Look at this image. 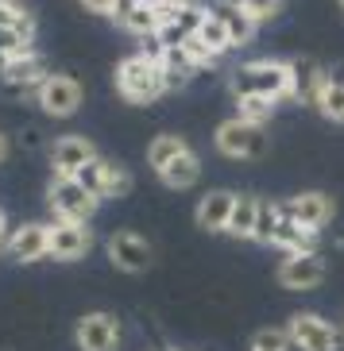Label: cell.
Segmentation results:
<instances>
[{
	"instance_id": "6da1fadb",
	"label": "cell",
	"mask_w": 344,
	"mask_h": 351,
	"mask_svg": "<svg viewBox=\"0 0 344 351\" xmlns=\"http://www.w3.org/2000/svg\"><path fill=\"white\" fill-rule=\"evenodd\" d=\"M232 97H271V101H302V70L294 62L279 58H260V62H240L229 73Z\"/></svg>"
},
{
	"instance_id": "7a4b0ae2",
	"label": "cell",
	"mask_w": 344,
	"mask_h": 351,
	"mask_svg": "<svg viewBox=\"0 0 344 351\" xmlns=\"http://www.w3.org/2000/svg\"><path fill=\"white\" fill-rule=\"evenodd\" d=\"M116 93L128 104H155L159 97L167 93V82H163V62H159V51H136L124 54L116 62Z\"/></svg>"
},
{
	"instance_id": "3957f363",
	"label": "cell",
	"mask_w": 344,
	"mask_h": 351,
	"mask_svg": "<svg viewBox=\"0 0 344 351\" xmlns=\"http://www.w3.org/2000/svg\"><path fill=\"white\" fill-rule=\"evenodd\" d=\"M213 147H217V155L232 158V162H251V158L267 155L271 139H267V128L263 124H248V120H240V116H232V120L217 124Z\"/></svg>"
},
{
	"instance_id": "277c9868",
	"label": "cell",
	"mask_w": 344,
	"mask_h": 351,
	"mask_svg": "<svg viewBox=\"0 0 344 351\" xmlns=\"http://www.w3.org/2000/svg\"><path fill=\"white\" fill-rule=\"evenodd\" d=\"M97 205L101 201L78 178H54L51 186H47V208L54 213V220H78V224H85L97 213Z\"/></svg>"
},
{
	"instance_id": "5b68a950",
	"label": "cell",
	"mask_w": 344,
	"mask_h": 351,
	"mask_svg": "<svg viewBox=\"0 0 344 351\" xmlns=\"http://www.w3.org/2000/svg\"><path fill=\"white\" fill-rule=\"evenodd\" d=\"M35 101H39V108L51 116V120H70V116L82 108L85 89H82L78 77H70V73H47V82L39 85Z\"/></svg>"
},
{
	"instance_id": "8992f818",
	"label": "cell",
	"mask_w": 344,
	"mask_h": 351,
	"mask_svg": "<svg viewBox=\"0 0 344 351\" xmlns=\"http://www.w3.org/2000/svg\"><path fill=\"white\" fill-rule=\"evenodd\" d=\"M286 336L298 351H336L341 348V332L317 313H294L286 320Z\"/></svg>"
},
{
	"instance_id": "52a82bcc",
	"label": "cell",
	"mask_w": 344,
	"mask_h": 351,
	"mask_svg": "<svg viewBox=\"0 0 344 351\" xmlns=\"http://www.w3.org/2000/svg\"><path fill=\"white\" fill-rule=\"evenodd\" d=\"M104 251H108V263L116 270H124V274H144L155 263V247L139 232H128V228L124 232H113L108 243H104Z\"/></svg>"
},
{
	"instance_id": "ba28073f",
	"label": "cell",
	"mask_w": 344,
	"mask_h": 351,
	"mask_svg": "<svg viewBox=\"0 0 344 351\" xmlns=\"http://www.w3.org/2000/svg\"><path fill=\"white\" fill-rule=\"evenodd\" d=\"M113 23L136 39H155V32L163 27V0H120Z\"/></svg>"
},
{
	"instance_id": "9c48e42d",
	"label": "cell",
	"mask_w": 344,
	"mask_h": 351,
	"mask_svg": "<svg viewBox=\"0 0 344 351\" xmlns=\"http://www.w3.org/2000/svg\"><path fill=\"white\" fill-rule=\"evenodd\" d=\"M321 282H325V258L317 251H290L279 263V286L282 289L306 293V289H317Z\"/></svg>"
},
{
	"instance_id": "30bf717a",
	"label": "cell",
	"mask_w": 344,
	"mask_h": 351,
	"mask_svg": "<svg viewBox=\"0 0 344 351\" xmlns=\"http://www.w3.org/2000/svg\"><path fill=\"white\" fill-rule=\"evenodd\" d=\"M282 208L294 217V224H302L306 232H313V236H321L325 228L333 224V197L321 193V189H306V193L290 197V201H282Z\"/></svg>"
},
{
	"instance_id": "8fae6325",
	"label": "cell",
	"mask_w": 344,
	"mask_h": 351,
	"mask_svg": "<svg viewBox=\"0 0 344 351\" xmlns=\"http://www.w3.org/2000/svg\"><path fill=\"white\" fill-rule=\"evenodd\" d=\"M73 343L82 351H116L120 348V320L113 313H85L73 324Z\"/></svg>"
},
{
	"instance_id": "7c38bea8",
	"label": "cell",
	"mask_w": 344,
	"mask_h": 351,
	"mask_svg": "<svg viewBox=\"0 0 344 351\" xmlns=\"http://www.w3.org/2000/svg\"><path fill=\"white\" fill-rule=\"evenodd\" d=\"M97 158V147L85 135H58L51 143V170L54 178H78Z\"/></svg>"
},
{
	"instance_id": "4fadbf2b",
	"label": "cell",
	"mask_w": 344,
	"mask_h": 351,
	"mask_svg": "<svg viewBox=\"0 0 344 351\" xmlns=\"http://www.w3.org/2000/svg\"><path fill=\"white\" fill-rule=\"evenodd\" d=\"M89 247H93L89 224H78V220H54L51 224V258L54 263H78V258L89 255Z\"/></svg>"
},
{
	"instance_id": "5bb4252c",
	"label": "cell",
	"mask_w": 344,
	"mask_h": 351,
	"mask_svg": "<svg viewBox=\"0 0 344 351\" xmlns=\"http://www.w3.org/2000/svg\"><path fill=\"white\" fill-rule=\"evenodd\" d=\"M0 82H4V89H12V93H39V85L47 82V66H43V58L35 51H23L16 54V58H8V62H0Z\"/></svg>"
},
{
	"instance_id": "9a60e30c",
	"label": "cell",
	"mask_w": 344,
	"mask_h": 351,
	"mask_svg": "<svg viewBox=\"0 0 344 351\" xmlns=\"http://www.w3.org/2000/svg\"><path fill=\"white\" fill-rule=\"evenodd\" d=\"M8 255L16 263H39L51 258V224H23L8 236Z\"/></svg>"
},
{
	"instance_id": "2e32d148",
	"label": "cell",
	"mask_w": 344,
	"mask_h": 351,
	"mask_svg": "<svg viewBox=\"0 0 344 351\" xmlns=\"http://www.w3.org/2000/svg\"><path fill=\"white\" fill-rule=\"evenodd\" d=\"M232 208H236V193L232 189H209L205 197L198 201L194 217H198L201 232H229V220H232Z\"/></svg>"
},
{
	"instance_id": "e0dca14e",
	"label": "cell",
	"mask_w": 344,
	"mask_h": 351,
	"mask_svg": "<svg viewBox=\"0 0 344 351\" xmlns=\"http://www.w3.org/2000/svg\"><path fill=\"white\" fill-rule=\"evenodd\" d=\"M209 12L225 23L232 51H240V47H248V43L255 39V20L240 8V0H217V4H209Z\"/></svg>"
},
{
	"instance_id": "ac0fdd59",
	"label": "cell",
	"mask_w": 344,
	"mask_h": 351,
	"mask_svg": "<svg viewBox=\"0 0 344 351\" xmlns=\"http://www.w3.org/2000/svg\"><path fill=\"white\" fill-rule=\"evenodd\" d=\"M159 182L167 189H174V193H182V189H194L201 182V158L194 147H186L182 155H174L163 170H159Z\"/></svg>"
},
{
	"instance_id": "d6986e66",
	"label": "cell",
	"mask_w": 344,
	"mask_h": 351,
	"mask_svg": "<svg viewBox=\"0 0 344 351\" xmlns=\"http://www.w3.org/2000/svg\"><path fill=\"white\" fill-rule=\"evenodd\" d=\"M159 62H163V82H167V93L186 89V85L194 82V73H198V66L190 62L186 47H167V51H159Z\"/></svg>"
},
{
	"instance_id": "ffe728a7",
	"label": "cell",
	"mask_w": 344,
	"mask_h": 351,
	"mask_svg": "<svg viewBox=\"0 0 344 351\" xmlns=\"http://www.w3.org/2000/svg\"><path fill=\"white\" fill-rule=\"evenodd\" d=\"M255 220H260V197L255 193H236V208H232V220H229V236L255 239Z\"/></svg>"
},
{
	"instance_id": "44dd1931",
	"label": "cell",
	"mask_w": 344,
	"mask_h": 351,
	"mask_svg": "<svg viewBox=\"0 0 344 351\" xmlns=\"http://www.w3.org/2000/svg\"><path fill=\"white\" fill-rule=\"evenodd\" d=\"M186 139H182V135H170V132H163V135H155V139H151V143H147V162H151V170H163V166L170 162V158L174 155H182V151H186Z\"/></svg>"
},
{
	"instance_id": "7402d4cb",
	"label": "cell",
	"mask_w": 344,
	"mask_h": 351,
	"mask_svg": "<svg viewBox=\"0 0 344 351\" xmlns=\"http://www.w3.org/2000/svg\"><path fill=\"white\" fill-rule=\"evenodd\" d=\"M275 108H279V101H271V97H236V116L248 124H267Z\"/></svg>"
},
{
	"instance_id": "603a6c76",
	"label": "cell",
	"mask_w": 344,
	"mask_h": 351,
	"mask_svg": "<svg viewBox=\"0 0 344 351\" xmlns=\"http://www.w3.org/2000/svg\"><path fill=\"white\" fill-rule=\"evenodd\" d=\"M317 112L325 116V120H333V124H344V77H336L325 85L321 101H317Z\"/></svg>"
},
{
	"instance_id": "cb8c5ba5",
	"label": "cell",
	"mask_w": 344,
	"mask_h": 351,
	"mask_svg": "<svg viewBox=\"0 0 344 351\" xmlns=\"http://www.w3.org/2000/svg\"><path fill=\"white\" fill-rule=\"evenodd\" d=\"M198 39L205 43V47H209V51H213V54H217V58H220V54H225V51H232V43H229V32H225V23H220L217 16H213V12H209L205 20H201V27H198Z\"/></svg>"
},
{
	"instance_id": "d4e9b609",
	"label": "cell",
	"mask_w": 344,
	"mask_h": 351,
	"mask_svg": "<svg viewBox=\"0 0 344 351\" xmlns=\"http://www.w3.org/2000/svg\"><path fill=\"white\" fill-rule=\"evenodd\" d=\"M128 193H132V174H128V166L108 162V158H104V201H113V197H128Z\"/></svg>"
},
{
	"instance_id": "484cf974",
	"label": "cell",
	"mask_w": 344,
	"mask_h": 351,
	"mask_svg": "<svg viewBox=\"0 0 344 351\" xmlns=\"http://www.w3.org/2000/svg\"><path fill=\"white\" fill-rule=\"evenodd\" d=\"M275 228H279V201H267L260 197V220H255V243L271 247L275 239Z\"/></svg>"
},
{
	"instance_id": "4316f807",
	"label": "cell",
	"mask_w": 344,
	"mask_h": 351,
	"mask_svg": "<svg viewBox=\"0 0 344 351\" xmlns=\"http://www.w3.org/2000/svg\"><path fill=\"white\" fill-rule=\"evenodd\" d=\"M290 336H286V328H260L255 336H251V348L248 351H290Z\"/></svg>"
},
{
	"instance_id": "83f0119b",
	"label": "cell",
	"mask_w": 344,
	"mask_h": 351,
	"mask_svg": "<svg viewBox=\"0 0 344 351\" xmlns=\"http://www.w3.org/2000/svg\"><path fill=\"white\" fill-rule=\"evenodd\" d=\"M240 8L255 20V27H263V23H271L282 12V0H240Z\"/></svg>"
},
{
	"instance_id": "f1b7e54d",
	"label": "cell",
	"mask_w": 344,
	"mask_h": 351,
	"mask_svg": "<svg viewBox=\"0 0 344 351\" xmlns=\"http://www.w3.org/2000/svg\"><path fill=\"white\" fill-rule=\"evenodd\" d=\"M78 182H82V186H85V189H89V193H93V197H97V201H104V158H101V155H97V158H93V162L85 166L82 174H78Z\"/></svg>"
},
{
	"instance_id": "f546056e",
	"label": "cell",
	"mask_w": 344,
	"mask_h": 351,
	"mask_svg": "<svg viewBox=\"0 0 344 351\" xmlns=\"http://www.w3.org/2000/svg\"><path fill=\"white\" fill-rule=\"evenodd\" d=\"M120 0H82V8L89 12V16H104V20H113V12Z\"/></svg>"
},
{
	"instance_id": "4dcf8cb0",
	"label": "cell",
	"mask_w": 344,
	"mask_h": 351,
	"mask_svg": "<svg viewBox=\"0 0 344 351\" xmlns=\"http://www.w3.org/2000/svg\"><path fill=\"white\" fill-rule=\"evenodd\" d=\"M8 151H12V143H8V135L0 132V162H4V158H8Z\"/></svg>"
},
{
	"instance_id": "1f68e13d",
	"label": "cell",
	"mask_w": 344,
	"mask_h": 351,
	"mask_svg": "<svg viewBox=\"0 0 344 351\" xmlns=\"http://www.w3.org/2000/svg\"><path fill=\"white\" fill-rule=\"evenodd\" d=\"M4 232H8V217H4V208H0V243H4Z\"/></svg>"
},
{
	"instance_id": "d6a6232c",
	"label": "cell",
	"mask_w": 344,
	"mask_h": 351,
	"mask_svg": "<svg viewBox=\"0 0 344 351\" xmlns=\"http://www.w3.org/2000/svg\"><path fill=\"white\" fill-rule=\"evenodd\" d=\"M167 351H178V348H167Z\"/></svg>"
},
{
	"instance_id": "836d02e7",
	"label": "cell",
	"mask_w": 344,
	"mask_h": 351,
	"mask_svg": "<svg viewBox=\"0 0 344 351\" xmlns=\"http://www.w3.org/2000/svg\"><path fill=\"white\" fill-rule=\"evenodd\" d=\"M341 8H344V0H341Z\"/></svg>"
}]
</instances>
